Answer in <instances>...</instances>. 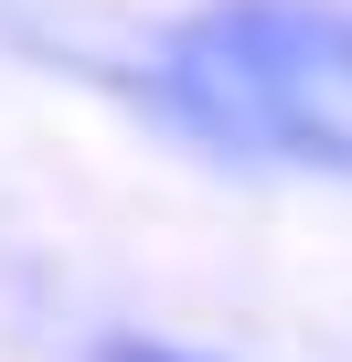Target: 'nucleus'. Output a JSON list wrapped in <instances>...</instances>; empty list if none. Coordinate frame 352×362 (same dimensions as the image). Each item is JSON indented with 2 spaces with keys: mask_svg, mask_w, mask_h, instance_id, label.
<instances>
[{
  "mask_svg": "<svg viewBox=\"0 0 352 362\" xmlns=\"http://www.w3.org/2000/svg\"><path fill=\"white\" fill-rule=\"evenodd\" d=\"M86 362H214V351H171V341H139V330H107Z\"/></svg>",
  "mask_w": 352,
  "mask_h": 362,
  "instance_id": "obj_3",
  "label": "nucleus"
},
{
  "mask_svg": "<svg viewBox=\"0 0 352 362\" xmlns=\"http://www.w3.org/2000/svg\"><path fill=\"white\" fill-rule=\"evenodd\" d=\"M182 64L310 96V107H352V11L341 0H214L171 33Z\"/></svg>",
  "mask_w": 352,
  "mask_h": 362,
  "instance_id": "obj_2",
  "label": "nucleus"
},
{
  "mask_svg": "<svg viewBox=\"0 0 352 362\" xmlns=\"http://www.w3.org/2000/svg\"><path fill=\"white\" fill-rule=\"evenodd\" d=\"M118 86L149 117H171L182 139L225 149V160H278V170H341L352 181V117L341 107H310V96H278V86H246V75H214V64H182V54H160Z\"/></svg>",
  "mask_w": 352,
  "mask_h": 362,
  "instance_id": "obj_1",
  "label": "nucleus"
}]
</instances>
